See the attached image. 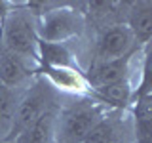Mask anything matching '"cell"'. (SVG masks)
<instances>
[{
	"mask_svg": "<svg viewBox=\"0 0 152 143\" xmlns=\"http://www.w3.org/2000/svg\"><path fill=\"white\" fill-rule=\"evenodd\" d=\"M38 42L36 15L27 4H15L0 15V46L4 50L38 67Z\"/></svg>",
	"mask_w": 152,
	"mask_h": 143,
	"instance_id": "1",
	"label": "cell"
},
{
	"mask_svg": "<svg viewBox=\"0 0 152 143\" xmlns=\"http://www.w3.org/2000/svg\"><path fill=\"white\" fill-rule=\"evenodd\" d=\"M107 111L108 109L97 103L91 95L74 97V101L65 105L59 103L55 143H82Z\"/></svg>",
	"mask_w": 152,
	"mask_h": 143,
	"instance_id": "2",
	"label": "cell"
},
{
	"mask_svg": "<svg viewBox=\"0 0 152 143\" xmlns=\"http://www.w3.org/2000/svg\"><path fill=\"white\" fill-rule=\"evenodd\" d=\"M84 31V12L66 4H46V10L36 15V35L40 42L66 44L72 38L82 36Z\"/></svg>",
	"mask_w": 152,
	"mask_h": 143,
	"instance_id": "3",
	"label": "cell"
},
{
	"mask_svg": "<svg viewBox=\"0 0 152 143\" xmlns=\"http://www.w3.org/2000/svg\"><path fill=\"white\" fill-rule=\"evenodd\" d=\"M53 103H57L55 92L50 88V84L38 74L36 78L21 92V95H19L10 141H13L17 136H21V133Z\"/></svg>",
	"mask_w": 152,
	"mask_h": 143,
	"instance_id": "4",
	"label": "cell"
},
{
	"mask_svg": "<svg viewBox=\"0 0 152 143\" xmlns=\"http://www.w3.org/2000/svg\"><path fill=\"white\" fill-rule=\"evenodd\" d=\"M135 120L129 111H112L99 118L82 143H135Z\"/></svg>",
	"mask_w": 152,
	"mask_h": 143,
	"instance_id": "5",
	"label": "cell"
},
{
	"mask_svg": "<svg viewBox=\"0 0 152 143\" xmlns=\"http://www.w3.org/2000/svg\"><path fill=\"white\" fill-rule=\"evenodd\" d=\"M133 44H135V40H133V35L126 23L107 25L99 32L97 46H95V61H110L127 57Z\"/></svg>",
	"mask_w": 152,
	"mask_h": 143,
	"instance_id": "6",
	"label": "cell"
},
{
	"mask_svg": "<svg viewBox=\"0 0 152 143\" xmlns=\"http://www.w3.org/2000/svg\"><path fill=\"white\" fill-rule=\"evenodd\" d=\"M38 74L50 84L53 92H61L69 97H86L89 95V86L84 71L78 67H44Z\"/></svg>",
	"mask_w": 152,
	"mask_h": 143,
	"instance_id": "7",
	"label": "cell"
},
{
	"mask_svg": "<svg viewBox=\"0 0 152 143\" xmlns=\"http://www.w3.org/2000/svg\"><path fill=\"white\" fill-rule=\"evenodd\" d=\"M38 76V67L0 46V84L13 90H25Z\"/></svg>",
	"mask_w": 152,
	"mask_h": 143,
	"instance_id": "8",
	"label": "cell"
},
{
	"mask_svg": "<svg viewBox=\"0 0 152 143\" xmlns=\"http://www.w3.org/2000/svg\"><path fill=\"white\" fill-rule=\"evenodd\" d=\"M129 59L131 57H122V59H110V61H93L89 69L84 73L88 80L89 92L95 88H103V86H110L122 80H129Z\"/></svg>",
	"mask_w": 152,
	"mask_h": 143,
	"instance_id": "9",
	"label": "cell"
},
{
	"mask_svg": "<svg viewBox=\"0 0 152 143\" xmlns=\"http://www.w3.org/2000/svg\"><path fill=\"white\" fill-rule=\"evenodd\" d=\"M57 114H59V103H53L13 141L15 143H55Z\"/></svg>",
	"mask_w": 152,
	"mask_h": 143,
	"instance_id": "10",
	"label": "cell"
},
{
	"mask_svg": "<svg viewBox=\"0 0 152 143\" xmlns=\"http://www.w3.org/2000/svg\"><path fill=\"white\" fill-rule=\"evenodd\" d=\"M127 29L131 31L133 40L141 46H146L152 36V4L150 2H139L133 4L127 12Z\"/></svg>",
	"mask_w": 152,
	"mask_h": 143,
	"instance_id": "11",
	"label": "cell"
},
{
	"mask_svg": "<svg viewBox=\"0 0 152 143\" xmlns=\"http://www.w3.org/2000/svg\"><path fill=\"white\" fill-rule=\"evenodd\" d=\"M23 90H13L8 86L0 84V143L10 141L13 128V118H15L17 101Z\"/></svg>",
	"mask_w": 152,
	"mask_h": 143,
	"instance_id": "12",
	"label": "cell"
},
{
	"mask_svg": "<svg viewBox=\"0 0 152 143\" xmlns=\"http://www.w3.org/2000/svg\"><path fill=\"white\" fill-rule=\"evenodd\" d=\"M38 67L40 69L44 67H78V63L66 44L38 42Z\"/></svg>",
	"mask_w": 152,
	"mask_h": 143,
	"instance_id": "13",
	"label": "cell"
},
{
	"mask_svg": "<svg viewBox=\"0 0 152 143\" xmlns=\"http://www.w3.org/2000/svg\"><path fill=\"white\" fill-rule=\"evenodd\" d=\"M2 143H15V141H2Z\"/></svg>",
	"mask_w": 152,
	"mask_h": 143,
	"instance_id": "14",
	"label": "cell"
}]
</instances>
